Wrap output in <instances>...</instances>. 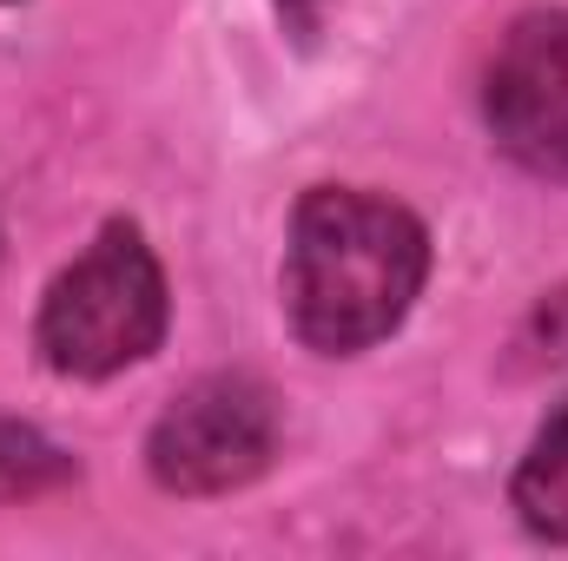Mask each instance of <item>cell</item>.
Masks as SVG:
<instances>
[{"mask_svg":"<svg viewBox=\"0 0 568 561\" xmlns=\"http://www.w3.org/2000/svg\"><path fill=\"white\" fill-rule=\"evenodd\" d=\"M429 278V232L417 212L377 192L317 185L291 212L284 304L291 330L324 357L384 344Z\"/></svg>","mask_w":568,"mask_h":561,"instance_id":"6da1fadb","label":"cell"},{"mask_svg":"<svg viewBox=\"0 0 568 561\" xmlns=\"http://www.w3.org/2000/svg\"><path fill=\"white\" fill-rule=\"evenodd\" d=\"M165 272L140 238V225L113 218L40 304V350L60 377H120L165 337Z\"/></svg>","mask_w":568,"mask_h":561,"instance_id":"7a4b0ae2","label":"cell"},{"mask_svg":"<svg viewBox=\"0 0 568 561\" xmlns=\"http://www.w3.org/2000/svg\"><path fill=\"white\" fill-rule=\"evenodd\" d=\"M272 456H278V397L245 370L199 377L192 390L172 397V410L145 436L152 482L172 496L245 489L252 476L272 469Z\"/></svg>","mask_w":568,"mask_h":561,"instance_id":"3957f363","label":"cell"},{"mask_svg":"<svg viewBox=\"0 0 568 561\" xmlns=\"http://www.w3.org/2000/svg\"><path fill=\"white\" fill-rule=\"evenodd\" d=\"M483 120L496 145L542 178H568V13H523L489 73H483Z\"/></svg>","mask_w":568,"mask_h":561,"instance_id":"277c9868","label":"cell"},{"mask_svg":"<svg viewBox=\"0 0 568 561\" xmlns=\"http://www.w3.org/2000/svg\"><path fill=\"white\" fill-rule=\"evenodd\" d=\"M509 502H516V516H523L529 536L568 542V404L536 429V442H529V456L516 469Z\"/></svg>","mask_w":568,"mask_h":561,"instance_id":"5b68a950","label":"cell"},{"mask_svg":"<svg viewBox=\"0 0 568 561\" xmlns=\"http://www.w3.org/2000/svg\"><path fill=\"white\" fill-rule=\"evenodd\" d=\"M73 476V456L53 449L40 429L27 422H0V502H27V496H47Z\"/></svg>","mask_w":568,"mask_h":561,"instance_id":"8992f818","label":"cell"},{"mask_svg":"<svg viewBox=\"0 0 568 561\" xmlns=\"http://www.w3.org/2000/svg\"><path fill=\"white\" fill-rule=\"evenodd\" d=\"M278 13L291 20V33H311L317 13H324V0H278Z\"/></svg>","mask_w":568,"mask_h":561,"instance_id":"52a82bcc","label":"cell"}]
</instances>
